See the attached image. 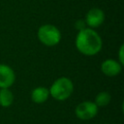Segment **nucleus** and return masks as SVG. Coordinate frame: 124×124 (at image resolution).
I'll use <instances>...</instances> for the list:
<instances>
[{
	"label": "nucleus",
	"mask_w": 124,
	"mask_h": 124,
	"mask_svg": "<svg viewBox=\"0 0 124 124\" xmlns=\"http://www.w3.org/2000/svg\"><path fill=\"white\" fill-rule=\"evenodd\" d=\"M75 45L80 53L86 56H93L101 51L103 41L100 35L93 28L85 27L78 31Z\"/></svg>",
	"instance_id": "nucleus-1"
},
{
	"label": "nucleus",
	"mask_w": 124,
	"mask_h": 124,
	"mask_svg": "<svg viewBox=\"0 0 124 124\" xmlns=\"http://www.w3.org/2000/svg\"><path fill=\"white\" fill-rule=\"evenodd\" d=\"M49 90V95L57 101H65L71 97L74 91L73 81L66 78L61 77L53 81Z\"/></svg>",
	"instance_id": "nucleus-2"
},
{
	"label": "nucleus",
	"mask_w": 124,
	"mask_h": 124,
	"mask_svg": "<svg viewBox=\"0 0 124 124\" xmlns=\"http://www.w3.org/2000/svg\"><path fill=\"white\" fill-rule=\"evenodd\" d=\"M37 35H38L39 41L46 46H56L61 41V32H60V30L52 24H44V25H42L39 28Z\"/></svg>",
	"instance_id": "nucleus-3"
},
{
	"label": "nucleus",
	"mask_w": 124,
	"mask_h": 124,
	"mask_svg": "<svg viewBox=\"0 0 124 124\" xmlns=\"http://www.w3.org/2000/svg\"><path fill=\"white\" fill-rule=\"evenodd\" d=\"M99 108L94 102L84 101L79 103L75 109V113L80 120H89L94 118L98 113Z\"/></svg>",
	"instance_id": "nucleus-4"
},
{
	"label": "nucleus",
	"mask_w": 124,
	"mask_h": 124,
	"mask_svg": "<svg viewBox=\"0 0 124 124\" xmlns=\"http://www.w3.org/2000/svg\"><path fill=\"white\" fill-rule=\"evenodd\" d=\"M16 80L14 70L6 64H0V88H10Z\"/></svg>",
	"instance_id": "nucleus-5"
},
{
	"label": "nucleus",
	"mask_w": 124,
	"mask_h": 124,
	"mask_svg": "<svg viewBox=\"0 0 124 124\" xmlns=\"http://www.w3.org/2000/svg\"><path fill=\"white\" fill-rule=\"evenodd\" d=\"M105 20V14L99 8L90 9L85 16V24L90 28H96L100 26Z\"/></svg>",
	"instance_id": "nucleus-6"
},
{
	"label": "nucleus",
	"mask_w": 124,
	"mask_h": 124,
	"mask_svg": "<svg viewBox=\"0 0 124 124\" xmlns=\"http://www.w3.org/2000/svg\"><path fill=\"white\" fill-rule=\"evenodd\" d=\"M101 71L107 77H115L122 71V64L114 59H106L101 64Z\"/></svg>",
	"instance_id": "nucleus-7"
},
{
	"label": "nucleus",
	"mask_w": 124,
	"mask_h": 124,
	"mask_svg": "<svg viewBox=\"0 0 124 124\" xmlns=\"http://www.w3.org/2000/svg\"><path fill=\"white\" fill-rule=\"evenodd\" d=\"M49 97V90L44 86H38L31 92V100L35 104H43Z\"/></svg>",
	"instance_id": "nucleus-8"
},
{
	"label": "nucleus",
	"mask_w": 124,
	"mask_h": 124,
	"mask_svg": "<svg viewBox=\"0 0 124 124\" xmlns=\"http://www.w3.org/2000/svg\"><path fill=\"white\" fill-rule=\"evenodd\" d=\"M14 103V94L9 88H0V106L8 108Z\"/></svg>",
	"instance_id": "nucleus-9"
},
{
	"label": "nucleus",
	"mask_w": 124,
	"mask_h": 124,
	"mask_svg": "<svg viewBox=\"0 0 124 124\" xmlns=\"http://www.w3.org/2000/svg\"><path fill=\"white\" fill-rule=\"evenodd\" d=\"M110 99H111V97H110V94L108 92L102 91V92L97 94L94 103L97 105L98 108H103V107H106L109 104Z\"/></svg>",
	"instance_id": "nucleus-10"
},
{
	"label": "nucleus",
	"mask_w": 124,
	"mask_h": 124,
	"mask_svg": "<svg viewBox=\"0 0 124 124\" xmlns=\"http://www.w3.org/2000/svg\"><path fill=\"white\" fill-rule=\"evenodd\" d=\"M123 49H124V46L121 45L119 47V52H118V57H119V62L123 65L124 64V57H123Z\"/></svg>",
	"instance_id": "nucleus-11"
},
{
	"label": "nucleus",
	"mask_w": 124,
	"mask_h": 124,
	"mask_svg": "<svg viewBox=\"0 0 124 124\" xmlns=\"http://www.w3.org/2000/svg\"><path fill=\"white\" fill-rule=\"evenodd\" d=\"M85 21H83V20H78L77 22H76V28L78 29H79V30H81V29H83V28H85Z\"/></svg>",
	"instance_id": "nucleus-12"
}]
</instances>
